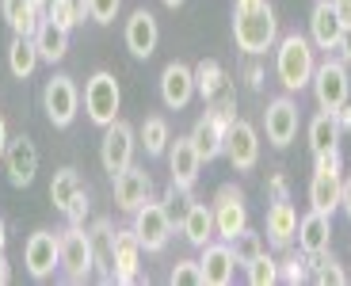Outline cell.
Listing matches in <instances>:
<instances>
[{
  "mask_svg": "<svg viewBox=\"0 0 351 286\" xmlns=\"http://www.w3.org/2000/svg\"><path fill=\"white\" fill-rule=\"evenodd\" d=\"M199 267H202V286H229V283H233L237 260H233V248H229V241L202 244Z\"/></svg>",
  "mask_w": 351,
  "mask_h": 286,
  "instance_id": "20",
  "label": "cell"
},
{
  "mask_svg": "<svg viewBox=\"0 0 351 286\" xmlns=\"http://www.w3.org/2000/svg\"><path fill=\"white\" fill-rule=\"evenodd\" d=\"M88 210H92V202H88V191L80 187L77 195H73V202H69V206H65V217H69V226H84Z\"/></svg>",
  "mask_w": 351,
  "mask_h": 286,
  "instance_id": "40",
  "label": "cell"
},
{
  "mask_svg": "<svg viewBox=\"0 0 351 286\" xmlns=\"http://www.w3.org/2000/svg\"><path fill=\"white\" fill-rule=\"evenodd\" d=\"M332 115H336V126H340V134H348V130H351V95L343 99L340 107H336Z\"/></svg>",
  "mask_w": 351,
  "mask_h": 286,
  "instance_id": "42",
  "label": "cell"
},
{
  "mask_svg": "<svg viewBox=\"0 0 351 286\" xmlns=\"http://www.w3.org/2000/svg\"><path fill=\"white\" fill-rule=\"evenodd\" d=\"M279 278H282V283H290V286L306 283V278H309V256H306V252H302V256H298V252H290L287 260L279 263Z\"/></svg>",
  "mask_w": 351,
  "mask_h": 286,
  "instance_id": "36",
  "label": "cell"
},
{
  "mask_svg": "<svg viewBox=\"0 0 351 286\" xmlns=\"http://www.w3.org/2000/svg\"><path fill=\"white\" fill-rule=\"evenodd\" d=\"M168 172H172V187L176 191H191L195 187V180H199V172H202V156H199V149H195L191 134L168 141Z\"/></svg>",
  "mask_w": 351,
  "mask_h": 286,
  "instance_id": "16",
  "label": "cell"
},
{
  "mask_svg": "<svg viewBox=\"0 0 351 286\" xmlns=\"http://www.w3.org/2000/svg\"><path fill=\"white\" fill-rule=\"evenodd\" d=\"M214 233L221 241H233L241 229H248V206H245V191L237 183H221L214 195Z\"/></svg>",
  "mask_w": 351,
  "mask_h": 286,
  "instance_id": "11",
  "label": "cell"
},
{
  "mask_svg": "<svg viewBox=\"0 0 351 286\" xmlns=\"http://www.w3.org/2000/svg\"><path fill=\"white\" fill-rule=\"evenodd\" d=\"M298 122H302V115H298V104L290 95L271 99L267 111H263V130H267V141L275 149H287L290 141L298 138Z\"/></svg>",
  "mask_w": 351,
  "mask_h": 286,
  "instance_id": "12",
  "label": "cell"
},
{
  "mask_svg": "<svg viewBox=\"0 0 351 286\" xmlns=\"http://www.w3.org/2000/svg\"><path fill=\"white\" fill-rule=\"evenodd\" d=\"M46 4L50 0H0V16L12 27V35H35L38 23L46 19Z\"/></svg>",
  "mask_w": 351,
  "mask_h": 286,
  "instance_id": "21",
  "label": "cell"
},
{
  "mask_svg": "<svg viewBox=\"0 0 351 286\" xmlns=\"http://www.w3.org/2000/svg\"><path fill=\"white\" fill-rule=\"evenodd\" d=\"M134 149H138V134H134L130 122L114 119L104 126V138H99V165L107 176H119L123 168L134 165Z\"/></svg>",
  "mask_w": 351,
  "mask_h": 286,
  "instance_id": "7",
  "label": "cell"
},
{
  "mask_svg": "<svg viewBox=\"0 0 351 286\" xmlns=\"http://www.w3.org/2000/svg\"><path fill=\"white\" fill-rule=\"evenodd\" d=\"M31 38H35L38 58L50 61V65L65 61V53H69V31H65V27H58L53 19H43V23H38V31Z\"/></svg>",
  "mask_w": 351,
  "mask_h": 286,
  "instance_id": "26",
  "label": "cell"
},
{
  "mask_svg": "<svg viewBox=\"0 0 351 286\" xmlns=\"http://www.w3.org/2000/svg\"><path fill=\"white\" fill-rule=\"evenodd\" d=\"M62 271L69 283H84L96 271V244L84 226H69L62 233Z\"/></svg>",
  "mask_w": 351,
  "mask_h": 286,
  "instance_id": "8",
  "label": "cell"
},
{
  "mask_svg": "<svg viewBox=\"0 0 351 286\" xmlns=\"http://www.w3.org/2000/svg\"><path fill=\"white\" fill-rule=\"evenodd\" d=\"M309 206L332 217L336 210H340V176L313 172V180H309Z\"/></svg>",
  "mask_w": 351,
  "mask_h": 286,
  "instance_id": "28",
  "label": "cell"
},
{
  "mask_svg": "<svg viewBox=\"0 0 351 286\" xmlns=\"http://www.w3.org/2000/svg\"><path fill=\"white\" fill-rule=\"evenodd\" d=\"M65 8H69V16H73V23H84L88 19V0H65Z\"/></svg>",
  "mask_w": 351,
  "mask_h": 286,
  "instance_id": "43",
  "label": "cell"
},
{
  "mask_svg": "<svg viewBox=\"0 0 351 286\" xmlns=\"http://www.w3.org/2000/svg\"><path fill=\"white\" fill-rule=\"evenodd\" d=\"M298 248L306 252V256H321V252H328V244H332V217L321 214V210H309L306 217H298Z\"/></svg>",
  "mask_w": 351,
  "mask_h": 286,
  "instance_id": "23",
  "label": "cell"
},
{
  "mask_svg": "<svg viewBox=\"0 0 351 286\" xmlns=\"http://www.w3.org/2000/svg\"><path fill=\"white\" fill-rule=\"evenodd\" d=\"M336 50H340V58L351 65V23H343V31H340V43H336Z\"/></svg>",
  "mask_w": 351,
  "mask_h": 286,
  "instance_id": "44",
  "label": "cell"
},
{
  "mask_svg": "<svg viewBox=\"0 0 351 286\" xmlns=\"http://www.w3.org/2000/svg\"><path fill=\"white\" fill-rule=\"evenodd\" d=\"M340 145V126H336V115L321 111L313 122H309V153H325V149Z\"/></svg>",
  "mask_w": 351,
  "mask_h": 286,
  "instance_id": "31",
  "label": "cell"
},
{
  "mask_svg": "<svg viewBox=\"0 0 351 286\" xmlns=\"http://www.w3.org/2000/svg\"><path fill=\"white\" fill-rule=\"evenodd\" d=\"M309 88H313V95H317V107L332 115L336 107H340L343 99L351 95L348 61H343V58H325V61H321V65L313 69V80H309Z\"/></svg>",
  "mask_w": 351,
  "mask_h": 286,
  "instance_id": "6",
  "label": "cell"
},
{
  "mask_svg": "<svg viewBox=\"0 0 351 286\" xmlns=\"http://www.w3.org/2000/svg\"><path fill=\"white\" fill-rule=\"evenodd\" d=\"M130 229L138 233L141 241V252H165V244L172 241V214H168L165 202H141L134 210V222Z\"/></svg>",
  "mask_w": 351,
  "mask_h": 286,
  "instance_id": "9",
  "label": "cell"
},
{
  "mask_svg": "<svg viewBox=\"0 0 351 286\" xmlns=\"http://www.w3.org/2000/svg\"><path fill=\"white\" fill-rule=\"evenodd\" d=\"M336 16H340V23H351V0H332Z\"/></svg>",
  "mask_w": 351,
  "mask_h": 286,
  "instance_id": "47",
  "label": "cell"
},
{
  "mask_svg": "<svg viewBox=\"0 0 351 286\" xmlns=\"http://www.w3.org/2000/svg\"><path fill=\"white\" fill-rule=\"evenodd\" d=\"M180 229H184L187 244H195V248H202V244L214 241V210L206 206V202H191L184 214V222H180Z\"/></svg>",
  "mask_w": 351,
  "mask_h": 286,
  "instance_id": "27",
  "label": "cell"
},
{
  "mask_svg": "<svg viewBox=\"0 0 351 286\" xmlns=\"http://www.w3.org/2000/svg\"><path fill=\"white\" fill-rule=\"evenodd\" d=\"M111 278L114 283H141V241L134 229H114V248H111Z\"/></svg>",
  "mask_w": 351,
  "mask_h": 286,
  "instance_id": "13",
  "label": "cell"
},
{
  "mask_svg": "<svg viewBox=\"0 0 351 286\" xmlns=\"http://www.w3.org/2000/svg\"><path fill=\"white\" fill-rule=\"evenodd\" d=\"M233 107L229 104H218V107H206V111L195 119V126H191V141H195V149H199V156H202V165L206 160H218L221 153H226V138H229V126H233Z\"/></svg>",
  "mask_w": 351,
  "mask_h": 286,
  "instance_id": "3",
  "label": "cell"
},
{
  "mask_svg": "<svg viewBox=\"0 0 351 286\" xmlns=\"http://www.w3.org/2000/svg\"><path fill=\"white\" fill-rule=\"evenodd\" d=\"M123 38H126V50H130L134 58H138V61H149L153 53H157V43H160L157 16H153V12H145V8H138L130 19H126Z\"/></svg>",
  "mask_w": 351,
  "mask_h": 286,
  "instance_id": "19",
  "label": "cell"
},
{
  "mask_svg": "<svg viewBox=\"0 0 351 286\" xmlns=\"http://www.w3.org/2000/svg\"><path fill=\"white\" fill-rule=\"evenodd\" d=\"M38 50H35V38H27V35H12L8 43V73L16 80H27L31 73L38 69Z\"/></svg>",
  "mask_w": 351,
  "mask_h": 286,
  "instance_id": "29",
  "label": "cell"
},
{
  "mask_svg": "<svg viewBox=\"0 0 351 286\" xmlns=\"http://www.w3.org/2000/svg\"><path fill=\"white\" fill-rule=\"evenodd\" d=\"M111 180H114V206L126 210V214H134L141 202L153 199V180H149L145 168L130 165V168H123L119 176H111Z\"/></svg>",
  "mask_w": 351,
  "mask_h": 286,
  "instance_id": "18",
  "label": "cell"
},
{
  "mask_svg": "<svg viewBox=\"0 0 351 286\" xmlns=\"http://www.w3.org/2000/svg\"><path fill=\"white\" fill-rule=\"evenodd\" d=\"M23 263H27V275L35 278V283H46L53 271L62 267V233L35 229L23 244Z\"/></svg>",
  "mask_w": 351,
  "mask_h": 286,
  "instance_id": "10",
  "label": "cell"
},
{
  "mask_svg": "<svg viewBox=\"0 0 351 286\" xmlns=\"http://www.w3.org/2000/svg\"><path fill=\"white\" fill-rule=\"evenodd\" d=\"M226 156H229V165L237 168V172H252V168L260 165V134H256L252 122L233 119L229 138H226Z\"/></svg>",
  "mask_w": 351,
  "mask_h": 286,
  "instance_id": "15",
  "label": "cell"
},
{
  "mask_svg": "<svg viewBox=\"0 0 351 286\" xmlns=\"http://www.w3.org/2000/svg\"><path fill=\"white\" fill-rule=\"evenodd\" d=\"M229 248H233V260H237V267H245L248 260H256L263 252V237L252 233V229H241L233 241H229Z\"/></svg>",
  "mask_w": 351,
  "mask_h": 286,
  "instance_id": "35",
  "label": "cell"
},
{
  "mask_svg": "<svg viewBox=\"0 0 351 286\" xmlns=\"http://www.w3.org/2000/svg\"><path fill=\"white\" fill-rule=\"evenodd\" d=\"M160 4H165V8H180V4H184V0H160Z\"/></svg>",
  "mask_w": 351,
  "mask_h": 286,
  "instance_id": "51",
  "label": "cell"
},
{
  "mask_svg": "<svg viewBox=\"0 0 351 286\" xmlns=\"http://www.w3.org/2000/svg\"><path fill=\"white\" fill-rule=\"evenodd\" d=\"M80 187H84V180H80L77 168H58V172H53V180H50V202L65 214V206L73 202V195H77Z\"/></svg>",
  "mask_w": 351,
  "mask_h": 286,
  "instance_id": "32",
  "label": "cell"
},
{
  "mask_svg": "<svg viewBox=\"0 0 351 286\" xmlns=\"http://www.w3.org/2000/svg\"><path fill=\"white\" fill-rule=\"evenodd\" d=\"M267 195H271V202H279V199H290V180L287 176H271V180H267Z\"/></svg>",
  "mask_w": 351,
  "mask_h": 286,
  "instance_id": "41",
  "label": "cell"
},
{
  "mask_svg": "<svg viewBox=\"0 0 351 286\" xmlns=\"http://www.w3.org/2000/svg\"><path fill=\"white\" fill-rule=\"evenodd\" d=\"M119 107H123V88H119L114 73L96 69L84 80V115H88V122H96L99 130H104L107 122L119 119Z\"/></svg>",
  "mask_w": 351,
  "mask_h": 286,
  "instance_id": "4",
  "label": "cell"
},
{
  "mask_svg": "<svg viewBox=\"0 0 351 286\" xmlns=\"http://www.w3.org/2000/svg\"><path fill=\"white\" fill-rule=\"evenodd\" d=\"M8 248V226H4V217H0V252Z\"/></svg>",
  "mask_w": 351,
  "mask_h": 286,
  "instance_id": "50",
  "label": "cell"
},
{
  "mask_svg": "<svg viewBox=\"0 0 351 286\" xmlns=\"http://www.w3.org/2000/svg\"><path fill=\"white\" fill-rule=\"evenodd\" d=\"M245 77H248V88H252V92H260V88H263V69H260V65H248Z\"/></svg>",
  "mask_w": 351,
  "mask_h": 286,
  "instance_id": "46",
  "label": "cell"
},
{
  "mask_svg": "<svg viewBox=\"0 0 351 286\" xmlns=\"http://www.w3.org/2000/svg\"><path fill=\"white\" fill-rule=\"evenodd\" d=\"M245 275L252 286H271V283H279V260H271L267 252H260L256 260L245 263Z\"/></svg>",
  "mask_w": 351,
  "mask_h": 286,
  "instance_id": "34",
  "label": "cell"
},
{
  "mask_svg": "<svg viewBox=\"0 0 351 286\" xmlns=\"http://www.w3.org/2000/svg\"><path fill=\"white\" fill-rule=\"evenodd\" d=\"M141 149H145V156H165L168 153V141H172V130H168V122L160 119V115H149V119L141 122Z\"/></svg>",
  "mask_w": 351,
  "mask_h": 286,
  "instance_id": "30",
  "label": "cell"
},
{
  "mask_svg": "<svg viewBox=\"0 0 351 286\" xmlns=\"http://www.w3.org/2000/svg\"><path fill=\"white\" fill-rule=\"evenodd\" d=\"M172 286H202V267L199 260H176V267L168 271Z\"/></svg>",
  "mask_w": 351,
  "mask_h": 286,
  "instance_id": "37",
  "label": "cell"
},
{
  "mask_svg": "<svg viewBox=\"0 0 351 286\" xmlns=\"http://www.w3.org/2000/svg\"><path fill=\"white\" fill-rule=\"evenodd\" d=\"M313 69H317V58H313V43L306 35H282L279 46H275V77L287 92H302L309 88L313 80Z\"/></svg>",
  "mask_w": 351,
  "mask_h": 286,
  "instance_id": "2",
  "label": "cell"
},
{
  "mask_svg": "<svg viewBox=\"0 0 351 286\" xmlns=\"http://www.w3.org/2000/svg\"><path fill=\"white\" fill-rule=\"evenodd\" d=\"M195 99V69L184 61H168L160 73V104L168 111H184Z\"/></svg>",
  "mask_w": 351,
  "mask_h": 286,
  "instance_id": "17",
  "label": "cell"
},
{
  "mask_svg": "<svg viewBox=\"0 0 351 286\" xmlns=\"http://www.w3.org/2000/svg\"><path fill=\"white\" fill-rule=\"evenodd\" d=\"M263 233H267V244H275V248H290L294 244V237H298V210L290 206V199H279L267 206Z\"/></svg>",
  "mask_w": 351,
  "mask_h": 286,
  "instance_id": "22",
  "label": "cell"
},
{
  "mask_svg": "<svg viewBox=\"0 0 351 286\" xmlns=\"http://www.w3.org/2000/svg\"><path fill=\"white\" fill-rule=\"evenodd\" d=\"M12 283V263H8V256L0 252V286H8Z\"/></svg>",
  "mask_w": 351,
  "mask_h": 286,
  "instance_id": "48",
  "label": "cell"
},
{
  "mask_svg": "<svg viewBox=\"0 0 351 286\" xmlns=\"http://www.w3.org/2000/svg\"><path fill=\"white\" fill-rule=\"evenodd\" d=\"M309 278L321 286H343L348 283V271L340 267L332 252H321V256H309Z\"/></svg>",
  "mask_w": 351,
  "mask_h": 286,
  "instance_id": "33",
  "label": "cell"
},
{
  "mask_svg": "<svg viewBox=\"0 0 351 286\" xmlns=\"http://www.w3.org/2000/svg\"><path fill=\"white\" fill-rule=\"evenodd\" d=\"M8 122H4V115H0V160H4V149H8Z\"/></svg>",
  "mask_w": 351,
  "mask_h": 286,
  "instance_id": "49",
  "label": "cell"
},
{
  "mask_svg": "<svg viewBox=\"0 0 351 286\" xmlns=\"http://www.w3.org/2000/svg\"><path fill=\"white\" fill-rule=\"evenodd\" d=\"M4 168H8V183L12 187H31L38 176V149L27 134H16L8 138V149H4Z\"/></svg>",
  "mask_w": 351,
  "mask_h": 286,
  "instance_id": "14",
  "label": "cell"
},
{
  "mask_svg": "<svg viewBox=\"0 0 351 286\" xmlns=\"http://www.w3.org/2000/svg\"><path fill=\"white\" fill-rule=\"evenodd\" d=\"M233 38L237 50L248 58H260L279 43V19H275L271 0H237L233 4Z\"/></svg>",
  "mask_w": 351,
  "mask_h": 286,
  "instance_id": "1",
  "label": "cell"
},
{
  "mask_svg": "<svg viewBox=\"0 0 351 286\" xmlns=\"http://www.w3.org/2000/svg\"><path fill=\"white\" fill-rule=\"evenodd\" d=\"M340 210L351 217V176H348V180H340Z\"/></svg>",
  "mask_w": 351,
  "mask_h": 286,
  "instance_id": "45",
  "label": "cell"
},
{
  "mask_svg": "<svg viewBox=\"0 0 351 286\" xmlns=\"http://www.w3.org/2000/svg\"><path fill=\"white\" fill-rule=\"evenodd\" d=\"M43 111H46V119H50V126L69 130L73 119L80 115V88H77V80L65 77V73H53V77L46 80V88H43Z\"/></svg>",
  "mask_w": 351,
  "mask_h": 286,
  "instance_id": "5",
  "label": "cell"
},
{
  "mask_svg": "<svg viewBox=\"0 0 351 286\" xmlns=\"http://www.w3.org/2000/svg\"><path fill=\"white\" fill-rule=\"evenodd\" d=\"M119 8H123V0H88V19L99 23V27H107V23H114Z\"/></svg>",
  "mask_w": 351,
  "mask_h": 286,
  "instance_id": "38",
  "label": "cell"
},
{
  "mask_svg": "<svg viewBox=\"0 0 351 286\" xmlns=\"http://www.w3.org/2000/svg\"><path fill=\"white\" fill-rule=\"evenodd\" d=\"M340 16H336L332 0H317L313 16H309V43L317 46V50H336V43H340Z\"/></svg>",
  "mask_w": 351,
  "mask_h": 286,
  "instance_id": "24",
  "label": "cell"
},
{
  "mask_svg": "<svg viewBox=\"0 0 351 286\" xmlns=\"http://www.w3.org/2000/svg\"><path fill=\"white\" fill-rule=\"evenodd\" d=\"M340 168H343L340 145H332V149H325V153L313 156V172H332V176H340Z\"/></svg>",
  "mask_w": 351,
  "mask_h": 286,
  "instance_id": "39",
  "label": "cell"
},
{
  "mask_svg": "<svg viewBox=\"0 0 351 286\" xmlns=\"http://www.w3.org/2000/svg\"><path fill=\"white\" fill-rule=\"evenodd\" d=\"M195 95H202L206 104L226 99L229 95V77H226V69H221L214 58H202L199 65H195Z\"/></svg>",
  "mask_w": 351,
  "mask_h": 286,
  "instance_id": "25",
  "label": "cell"
}]
</instances>
